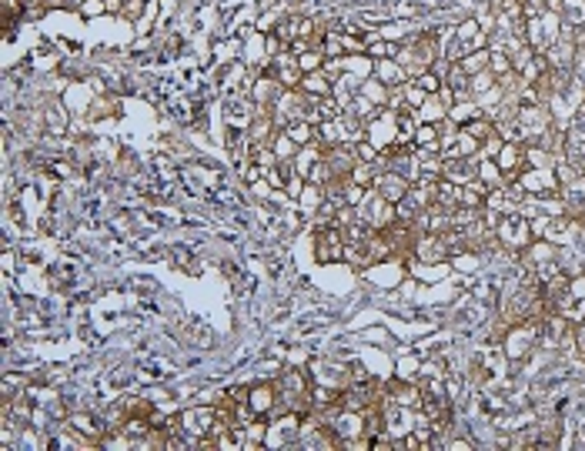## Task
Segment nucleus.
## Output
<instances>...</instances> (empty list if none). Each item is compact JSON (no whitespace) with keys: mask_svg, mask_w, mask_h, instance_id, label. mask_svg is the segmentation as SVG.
Segmentation results:
<instances>
[{"mask_svg":"<svg viewBox=\"0 0 585 451\" xmlns=\"http://www.w3.org/2000/svg\"><path fill=\"white\" fill-rule=\"evenodd\" d=\"M271 150L278 154V161H295V154H298V144L291 141V134L288 131H278L274 134V141H271Z\"/></svg>","mask_w":585,"mask_h":451,"instance_id":"20e7f679","label":"nucleus"},{"mask_svg":"<svg viewBox=\"0 0 585 451\" xmlns=\"http://www.w3.org/2000/svg\"><path fill=\"white\" fill-rule=\"evenodd\" d=\"M298 90H301V94H308V97H315V100L332 97V94H334V81L325 74V70H315V74H304V77H301Z\"/></svg>","mask_w":585,"mask_h":451,"instance_id":"7ed1b4c3","label":"nucleus"},{"mask_svg":"<svg viewBox=\"0 0 585 451\" xmlns=\"http://www.w3.org/2000/svg\"><path fill=\"white\" fill-rule=\"evenodd\" d=\"M371 77H378V81L388 84V87H401V84H408V70H405L395 57H382V61H375Z\"/></svg>","mask_w":585,"mask_h":451,"instance_id":"f03ea898","label":"nucleus"},{"mask_svg":"<svg viewBox=\"0 0 585 451\" xmlns=\"http://www.w3.org/2000/svg\"><path fill=\"white\" fill-rule=\"evenodd\" d=\"M14 271H17V251L14 248H3V274L10 278Z\"/></svg>","mask_w":585,"mask_h":451,"instance_id":"6e6552de","label":"nucleus"},{"mask_svg":"<svg viewBox=\"0 0 585 451\" xmlns=\"http://www.w3.org/2000/svg\"><path fill=\"white\" fill-rule=\"evenodd\" d=\"M412 81L418 84V87H421V90H425V94H438V90H442V77H438V74H435V70H421V74H418V77H412Z\"/></svg>","mask_w":585,"mask_h":451,"instance_id":"423d86ee","label":"nucleus"},{"mask_svg":"<svg viewBox=\"0 0 585 451\" xmlns=\"http://www.w3.org/2000/svg\"><path fill=\"white\" fill-rule=\"evenodd\" d=\"M77 14H81L84 20H91V17L107 14V0H84V3H81V10H77Z\"/></svg>","mask_w":585,"mask_h":451,"instance_id":"0eeeda50","label":"nucleus"},{"mask_svg":"<svg viewBox=\"0 0 585 451\" xmlns=\"http://www.w3.org/2000/svg\"><path fill=\"white\" fill-rule=\"evenodd\" d=\"M325 50L321 47H311V50H304V54H298V67H301V74H315V70H321L325 67Z\"/></svg>","mask_w":585,"mask_h":451,"instance_id":"39448f33","label":"nucleus"},{"mask_svg":"<svg viewBox=\"0 0 585 451\" xmlns=\"http://www.w3.org/2000/svg\"><path fill=\"white\" fill-rule=\"evenodd\" d=\"M378 194H382L384 200H391V204H398V200L408 198V191H412V181L405 177V174H398V171H378L375 174V184H371Z\"/></svg>","mask_w":585,"mask_h":451,"instance_id":"f257e3e1","label":"nucleus"}]
</instances>
